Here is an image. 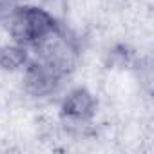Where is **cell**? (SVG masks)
<instances>
[{
	"instance_id": "cell-4",
	"label": "cell",
	"mask_w": 154,
	"mask_h": 154,
	"mask_svg": "<svg viewBox=\"0 0 154 154\" xmlns=\"http://www.w3.org/2000/svg\"><path fill=\"white\" fill-rule=\"evenodd\" d=\"M36 4L51 20L58 26H67L71 18V0H35Z\"/></svg>"
},
{
	"instance_id": "cell-3",
	"label": "cell",
	"mask_w": 154,
	"mask_h": 154,
	"mask_svg": "<svg viewBox=\"0 0 154 154\" xmlns=\"http://www.w3.org/2000/svg\"><path fill=\"white\" fill-rule=\"evenodd\" d=\"M31 58L33 53L29 45L18 44L15 40H6L0 44V71L6 74H20Z\"/></svg>"
},
{
	"instance_id": "cell-1",
	"label": "cell",
	"mask_w": 154,
	"mask_h": 154,
	"mask_svg": "<svg viewBox=\"0 0 154 154\" xmlns=\"http://www.w3.org/2000/svg\"><path fill=\"white\" fill-rule=\"evenodd\" d=\"M8 29L9 40L33 47L40 38L58 27L54 20H51L36 4L24 2L6 18H2Z\"/></svg>"
},
{
	"instance_id": "cell-2",
	"label": "cell",
	"mask_w": 154,
	"mask_h": 154,
	"mask_svg": "<svg viewBox=\"0 0 154 154\" xmlns=\"http://www.w3.org/2000/svg\"><path fill=\"white\" fill-rule=\"evenodd\" d=\"M60 107V116L63 120H72V122H93L98 114L100 102L94 94L85 85H72L58 100Z\"/></svg>"
}]
</instances>
